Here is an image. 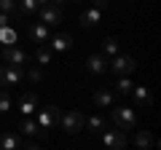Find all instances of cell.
Returning <instances> with one entry per match:
<instances>
[{"instance_id": "1", "label": "cell", "mask_w": 161, "mask_h": 150, "mask_svg": "<svg viewBox=\"0 0 161 150\" xmlns=\"http://www.w3.org/2000/svg\"><path fill=\"white\" fill-rule=\"evenodd\" d=\"M110 121L115 123V129L126 131V129H134V126H137V113H134V107H113Z\"/></svg>"}, {"instance_id": "2", "label": "cell", "mask_w": 161, "mask_h": 150, "mask_svg": "<svg viewBox=\"0 0 161 150\" xmlns=\"http://www.w3.org/2000/svg\"><path fill=\"white\" fill-rule=\"evenodd\" d=\"M108 70H113L118 78H129V75L137 70V62H134V56H129V54H115L113 62H108Z\"/></svg>"}, {"instance_id": "3", "label": "cell", "mask_w": 161, "mask_h": 150, "mask_svg": "<svg viewBox=\"0 0 161 150\" xmlns=\"http://www.w3.org/2000/svg\"><path fill=\"white\" fill-rule=\"evenodd\" d=\"M102 145L108 150H124L126 147V131H121V129H105L102 131Z\"/></svg>"}, {"instance_id": "4", "label": "cell", "mask_w": 161, "mask_h": 150, "mask_svg": "<svg viewBox=\"0 0 161 150\" xmlns=\"http://www.w3.org/2000/svg\"><path fill=\"white\" fill-rule=\"evenodd\" d=\"M24 78L22 67H14V64H0V86H16Z\"/></svg>"}, {"instance_id": "5", "label": "cell", "mask_w": 161, "mask_h": 150, "mask_svg": "<svg viewBox=\"0 0 161 150\" xmlns=\"http://www.w3.org/2000/svg\"><path fill=\"white\" fill-rule=\"evenodd\" d=\"M57 113H59V110L54 107V104H46V107H40V113H38V118H35V123H38V129H40L43 134H46L48 129L57 123Z\"/></svg>"}, {"instance_id": "6", "label": "cell", "mask_w": 161, "mask_h": 150, "mask_svg": "<svg viewBox=\"0 0 161 150\" xmlns=\"http://www.w3.org/2000/svg\"><path fill=\"white\" fill-rule=\"evenodd\" d=\"M83 121H86V118L80 115L78 110H67V113L62 115V129L67 134H78L80 129H83Z\"/></svg>"}, {"instance_id": "7", "label": "cell", "mask_w": 161, "mask_h": 150, "mask_svg": "<svg viewBox=\"0 0 161 150\" xmlns=\"http://www.w3.org/2000/svg\"><path fill=\"white\" fill-rule=\"evenodd\" d=\"M70 48H73V38H70L67 32L48 38V51H54V54H62V51H70Z\"/></svg>"}, {"instance_id": "8", "label": "cell", "mask_w": 161, "mask_h": 150, "mask_svg": "<svg viewBox=\"0 0 161 150\" xmlns=\"http://www.w3.org/2000/svg\"><path fill=\"white\" fill-rule=\"evenodd\" d=\"M16 107H19V113H22L24 118H30V115L35 113V110H38V94H35V91H27L22 99H19V104H16Z\"/></svg>"}, {"instance_id": "9", "label": "cell", "mask_w": 161, "mask_h": 150, "mask_svg": "<svg viewBox=\"0 0 161 150\" xmlns=\"http://www.w3.org/2000/svg\"><path fill=\"white\" fill-rule=\"evenodd\" d=\"M3 62L14 64V67H22V64L27 62V54H24L22 48H16V46H8V48H3Z\"/></svg>"}, {"instance_id": "10", "label": "cell", "mask_w": 161, "mask_h": 150, "mask_svg": "<svg viewBox=\"0 0 161 150\" xmlns=\"http://www.w3.org/2000/svg\"><path fill=\"white\" fill-rule=\"evenodd\" d=\"M86 70L92 75H102L105 70H108V56H102V54H92V56L86 59Z\"/></svg>"}, {"instance_id": "11", "label": "cell", "mask_w": 161, "mask_h": 150, "mask_svg": "<svg viewBox=\"0 0 161 150\" xmlns=\"http://www.w3.org/2000/svg\"><path fill=\"white\" fill-rule=\"evenodd\" d=\"M40 22L46 24V27H54V24L62 22V11L59 8H51V6H43L40 8Z\"/></svg>"}, {"instance_id": "12", "label": "cell", "mask_w": 161, "mask_h": 150, "mask_svg": "<svg viewBox=\"0 0 161 150\" xmlns=\"http://www.w3.org/2000/svg\"><path fill=\"white\" fill-rule=\"evenodd\" d=\"M132 94H134V104H137V107H150V104H153V97H150L148 86H134Z\"/></svg>"}, {"instance_id": "13", "label": "cell", "mask_w": 161, "mask_h": 150, "mask_svg": "<svg viewBox=\"0 0 161 150\" xmlns=\"http://www.w3.org/2000/svg\"><path fill=\"white\" fill-rule=\"evenodd\" d=\"M48 38H51V32H48V27L46 24H32V27H30V40L32 43H48Z\"/></svg>"}, {"instance_id": "14", "label": "cell", "mask_w": 161, "mask_h": 150, "mask_svg": "<svg viewBox=\"0 0 161 150\" xmlns=\"http://www.w3.org/2000/svg\"><path fill=\"white\" fill-rule=\"evenodd\" d=\"M134 145H137L140 150H150V147H156V137L148 131V129H140L137 137H134Z\"/></svg>"}, {"instance_id": "15", "label": "cell", "mask_w": 161, "mask_h": 150, "mask_svg": "<svg viewBox=\"0 0 161 150\" xmlns=\"http://www.w3.org/2000/svg\"><path fill=\"white\" fill-rule=\"evenodd\" d=\"M19 147H22L19 134H11V131H3V134H0V150H19Z\"/></svg>"}, {"instance_id": "16", "label": "cell", "mask_w": 161, "mask_h": 150, "mask_svg": "<svg viewBox=\"0 0 161 150\" xmlns=\"http://www.w3.org/2000/svg\"><path fill=\"white\" fill-rule=\"evenodd\" d=\"M99 22H102V11L99 8H89V11L80 13V27H94Z\"/></svg>"}, {"instance_id": "17", "label": "cell", "mask_w": 161, "mask_h": 150, "mask_svg": "<svg viewBox=\"0 0 161 150\" xmlns=\"http://www.w3.org/2000/svg\"><path fill=\"white\" fill-rule=\"evenodd\" d=\"M94 104H97V107H113V91L97 88V91H94Z\"/></svg>"}, {"instance_id": "18", "label": "cell", "mask_w": 161, "mask_h": 150, "mask_svg": "<svg viewBox=\"0 0 161 150\" xmlns=\"http://www.w3.org/2000/svg\"><path fill=\"white\" fill-rule=\"evenodd\" d=\"M83 126H89V131L99 134V131H102V129H108V121H105L102 115H89L86 121H83Z\"/></svg>"}, {"instance_id": "19", "label": "cell", "mask_w": 161, "mask_h": 150, "mask_svg": "<svg viewBox=\"0 0 161 150\" xmlns=\"http://www.w3.org/2000/svg\"><path fill=\"white\" fill-rule=\"evenodd\" d=\"M19 131L27 134V137H35V134H40V137H43V131H40L38 123H35V118H24V121L19 123Z\"/></svg>"}, {"instance_id": "20", "label": "cell", "mask_w": 161, "mask_h": 150, "mask_svg": "<svg viewBox=\"0 0 161 150\" xmlns=\"http://www.w3.org/2000/svg\"><path fill=\"white\" fill-rule=\"evenodd\" d=\"M16 29L14 27H3L0 29V43H3V48H8V46H16Z\"/></svg>"}, {"instance_id": "21", "label": "cell", "mask_w": 161, "mask_h": 150, "mask_svg": "<svg viewBox=\"0 0 161 150\" xmlns=\"http://www.w3.org/2000/svg\"><path fill=\"white\" fill-rule=\"evenodd\" d=\"M16 11L22 16H32L38 11V0H16Z\"/></svg>"}, {"instance_id": "22", "label": "cell", "mask_w": 161, "mask_h": 150, "mask_svg": "<svg viewBox=\"0 0 161 150\" xmlns=\"http://www.w3.org/2000/svg\"><path fill=\"white\" fill-rule=\"evenodd\" d=\"M118 54V40L115 38H105L102 40V56H115Z\"/></svg>"}, {"instance_id": "23", "label": "cell", "mask_w": 161, "mask_h": 150, "mask_svg": "<svg viewBox=\"0 0 161 150\" xmlns=\"http://www.w3.org/2000/svg\"><path fill=\"white\" fill-rule=\"evenodd\" d=\"M35 62H38V64H48V62H51V51H48V48H35Z\"/></svg>"}, {"instance_id": "24", "label": "cell", "mask_w": 161, "mask_h": 150, "mask_svg": "<svg viewBox=\"0 0 161 150\" xmlns=\"http://www.w3.org/2000/svg\"><path fill=\"white\" fill-rule=\"evenodd\" d=\"M132 88H134V83L129 78H118V83H115V91L118 94H132Z\"/></svg>"}, {"instance_id": "25", "label": "cell", "mask_w": 161, "mask_h": 150, "mask_svg": "<svg viewBox=\"0 0 161 150\" xmlns=\"http://www.w3.org/2000/svg\"><path fill=\"white\" fill-rule=\"evenodd\" d=\"M8 110H11V94L0 88V113H8Z\"/></svg>"}, {"instance_id": "26", "label": "cell", "mask_w": 161, "mask_h": 150, "mask_svg": "<svg viewBox=\"0 0 161 150\" xmlns=\"http://www.w3.org/2000/svg\"><path fill=\"white\" fill-rule=\"evenodd\" d=\"M0 11L3 13H16V0H0Z\"/></svg>"}, {"instance_id": "27", "label": "cell", "mask_w": 161, "mask_h": 150, "mask_svg": "<svg viewBox=\"0 0 161 150\" xmlns=\"http://www.w3.org/2000/svg\"><path fill=\"white\" fill-rule=\"evenodd\" d=\"M27 78H30V81H32V83H40V81H43V72H40L38 67H30V72H27Z\"/></svg>"}, {"instance_id": "28", "label": "cell", "mask_w": 161, "mask_h": 150, "mask_svg": "<svg viewBox=\"0 0 161 150\" xmlns=\"http://www.w3.org/2000/svg\"><path fill=\"white\" fill-rule=\"evenodd\" d=\"M3 27H11V13L0 11V29H3Z\"/></svg>"}, {"instance_id": "29", "label": "cell", "mask_w": 161, "mask_h": 150, "mask_svg": "<svg viewBox=\"0 0 161 150\" xmlns=\"http://www.w3.org/2000/svg\"><path fill=\"white\" fill-rule=\"evenodd\" d=\"M108 3H110V0H94L92 8H99V11H102V8H108Z\"/></svg>"}, {"instance_id": "30", "label": "cell", "mask_w": 161, "mask_h": 150, "mask_svg": "<svg viewBox=\"0 0 161 150\" xmlns=\"http://www.w3.org/2000/svg\"><path fill=\"white\" fill-rule=\"evenodd\" d=\"M22 150H40V147L35 142H27V145H22Z\"/></svg>"}, {"instance_id": "31", "label": "cell", "mask_w": 161, "mask_h": 150, "mask_svg": "<svg viewBox=\"0 0 161 150\" xmlns=\"http://www.w3.org/2000/svg\"><path fill=\"white\" fill-rule=\"evenodd\" d=\"M38 6H51V0H38Z\"/></svg>"}, {"instance_id": "32", "label": "cell", "mask_w": 161, "mask_h": 150, "mask_svg": "<svg viewBox=\"0 0 161 150\" xmlns=\"http://www.w3.org/2000/svg\"><path fill=\"white\" fill-rule=\"evenodd\" d=\"M129 3H134V0H129Z\"/></svg>"}, {"instance_id": "33", "label": "cell", "mask_w": 161, "mask_h": 150, "mask_svg": "<svg viewBox=\"0 0 161 150\" xmlns=\"http://www.w3.org/2000/svg\"><path fill=\"white\" fill-rule=\"evenodd\" d=\"M150 150H156V147H150Z\"/></svg>"}]
</instances>
